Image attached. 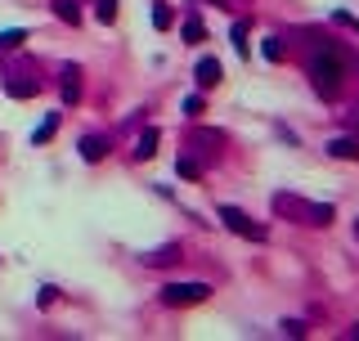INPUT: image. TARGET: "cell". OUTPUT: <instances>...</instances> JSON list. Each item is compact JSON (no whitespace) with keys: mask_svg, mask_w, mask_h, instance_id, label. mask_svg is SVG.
Listing matches in <instances>:
<instances>
[{"mask_svg":"<svg viewBox=\"0 0 359 341\" xmlns=\"http://www.w3.org/2000/svg\"><path fill=\"white\" fill-rule=\"evenodd\" d=\"M23 41H27V32H23V27H9V32H0V50H18Z\"/></svg>","mask_w":359,"mask_h":341,"instance_id":"9a60e30c","label":"cell"},{"mask_svg":"<svg viewBox=\"0 0 359 341\" xmlns=\"http://www.w3.org/2000/svg\"><path fill=\"white\" fill-rule=\"evenodd\" d=\"M94 14H99V23H112V18H117V0H99Z\"/></svg>","mask_w":359,"mask_h":341,"instance_id":"ffe728a7","label":"cell"},{"mask_svg":"<svg viewBox=\"0 0 359 341\" xmlns=\"http://www.w3.org/2000/svg\"><path fill=\"white\" fill-rule=\"evenodd\" d=\"M184 41H189V45H198V41H207V27H202V23H198V18H189V23H184Z\"/></svg>","mask_w":359,"mask_h":341,"instance_id":"e0dca14e","label":"cell"},{"mask_svg":"<svg viewBox=\"0 0 359 341\" xmlns=\"http://www.w3.org/2000/svg\"><path fill=\"white\" fill-rule=\"evenodd\" d=\"M342 77H346V63H342V54H337L333 45L310 54V81H315V90L324 94V99H333V94L342 90Z\"/></svg>","mask_w":359,"mask_h":341,"instance_id":"6da1fadb","label":"cell"},{"mask_svg":"<svg viewBox=\"0 0 359 341\" xmlns=\"http://www.w3.org/2000/svg\"><path fill=\"white\" fill-rule=\"evenodd\" d=\"M207 283H166L162 288V301L166 306H198V301H207Z\"/></svg>","mask_w":359,"mask_h":341,"instance_id":"277c9868","label":"cell"},{"mask_svg":"<svg viewBox=\"0 0 359 341\" xmlns=\"http://www.w3.org/2000/svg\"><path fill=\"white\" fill-rule=\"evenodd\" d=\"M220 220L229 234H238V238H252V243H265V225H256L247 211H238V207H220Z\"/></svg>","mask_w":359,"mask_h":341,"instance_id":"3957f363","label":"cell"},{"mask_svg":"<svg viewBox=\"0 0 359 341\" xmlns=\"http://www.w3.org/2000/svg\"><path fill=\"white\" fill-rule=\"evenodd\" d=\"M54 130H59V112H50V117H45L41 126H36V144H50Z\"/></svg>","mask_w":359,"mask_h":341,"instance_id":"4fadbf2b","label":"cell"},{"mask_svg":"<svg viewBox=\"0 0 359 341\" xmlns=\"http://www.w3.org/2000/svg\"><path fill=\"white\" fill-rule=\"evenodd\" d=\"M175 170H180L184 180H198V175H202V162H193V157H180V162H175Z\"/></svg>","mask_w":359,"mask_h":341,"instance_id":"ac0fdd59","label":"cell"},{"mask_svg":"<svg viewBox=\"0 0 359 341\" xmlns=\"http://www.w3.org/2000/svg\"><path fill=\"white\" fill-rule=\"evenodd\" d=\"M283 333H288V337H306V324H297V319H283Z\"/></svg>","mask_w":359,"mask_h":341,"instance_id":"7402d4cb","label":"cell"},{"mask_svg":"<svg viewBox=\"0 0 359 341\" xmlns=\"http://www.w3.org/2000/svg\"><path fill=\"white\" fill-rule=\"evenodd\" d=\"M81 157H86V162H103V157H108V139H103V135H86V139H81Z\"/></svg>","mask_w":359,"mask_h":341,"instance_id":"8992f818","label":"cell"},{"mask_svg":"<svg viewBox=\"0 0 359 341\" xmlns=\"http://www.w3.org/2000/svg\"><path fill=\"white\" fill-rule=\"evenodd\" d=\"M180 256H184V252H180V243H166V247L148 252V256H144V265H153V270H157V265H171V261H180Z\"/></svg>","mask_w":359,"mask_h":341,"instance_id":"ba28073f","label":"cell"},{"mask_svg":"<svg viewBox=\"0 0 359 341\" xmlns=\"http://www.w3.org/2000/svg\"><path fill=\"white\" fill-rule=\"evenodd\" d=\"M351 337H359V324H355V328H351Z\"/></svg>","mask_w":359,"mask_h":341,"instance_id":"d4e9b609","label":"cell"},{"mask_svg":"<svg viewBox=\"0 0 359 341\" xmlns=\"http://www.w3.org/2000/svg\"><path fill=\"white\" fill-rule=\"evenodd\" d=\"M328 153H333V157H342V162H359V139L342 135V139H333V144H328Z\"/></svg>","mask_w":359,"mask_h":341,"instance_id":"52a82bcc","label":"cell"},{"mask_svg":"<svg viewBox=\"0 0 359 341\" xmlns=\"http://www.w3.org/2000/svg\"><path fill=\"white\" fill-rule=\"evenodd\" d=\"M261 54H265L270 63H283V41H279V36H265V45H261Z\"/></svg>","mask_w":359,"mask_h":341,"instance_id":"2e32d148","label":"cell"},{"mask_svg":"<svg viewBox=\"0 0 359 341\" xmlns=\"http://www.w3.org/2000/svg\"><path fill=\"white\" fill-rule=\"evenodd\" d=\"M81 99V81H77V68L63 72V103H77Z\"/></svg>","mask_w":359,"mask_h":341,"instance_id":"8fae6325","label":"cell"},{"mask_svg":"<svg viewBox=\"0 0 359 341\" xmlns=\"http://www.w3.org/2000/svg\"><path fill=\"white\" fill-rule=\"evenodd\" d=\"M274 211L297 216V225H333V207L328 202H301V198H292V193L274 198Z\"/></svg>","mask_w":359,"mask_h":341,"instance_id":"7a4b0ae2","label":"cell"},{"mask_svg":"<svg viewBox=\"0 0 359 341\" xmlns=\"http://www.w3.org/2000/svg\"><path fill=\"white\" fill-rule=\"evenodd\" d=\"M234 50H238L243 59H247V23H243V18L234 23Z\"/></svg>","mask_w":359,"mask_h":341,"instance_id":"d6986e66","label":"cell"},{"mask_svg":"<svg viewBox=\"0 0 359 341\" xmlns=\"http://www.w3.org/2000/svg\"><path fill=\"white\" fill-rule=\"evenodd\" d=\"M171 23H175V9L171 5H153V27H157V32H166Z\"/></svg>","mask_w":359,"mask_h":341,"instance_id":"5bb4252c","label":"cell"},{"mask_svg":"<svg viewBox=\"0 0 359 341\" xmlns=\"http://www.w3.org/2000/svg\"><path fill=\"white\" fill-rule=\"evenodd\" d=\"M333 18H337V23H346V27H355V32H359V18H351V14H346V9H337Z\"/></svg>","mask_w":359,"mask_h":341,"instance_id":"603a6c76","label":"cell"},{"mask_svg":"<svg viewBox=\"0 0 359 341\" xmlns=\"http://www.w3.org/2000/svg\"><path fill=\"white\" fill-rule=\"evenodd\" d=\"M5 90H9V99H32V94H41V81L14 77V81H5Z\"/></svg>","mask_w":359,"mask_h":341,"instance_id":"9c48e42d","label":"cell"},{"mask_svg":"<svg viewBox=\"0 0 359 341\" xmlns=\"http://www.w3.org/2000/svg\"><path fill=\"white\" fill-rule=\"evenodd\" d=\"M351 126H355V130H359V108H355V112H351Z\"/></svg>","mask_w":359,"mask_h":341,"instance_id":"cb8c5ba5","label":"cell"},{"mask_svg":"<svg viewBox=\"0 0 359 341\" xmlns=\"http://www.w3.org/2000/svg\"><path fill=\"white\" fill-rule=\"evenodd\" d=\"M202 108H207L202 94H189V99H184V112H189V117H202Z\"/></svg>","mask_w":359,"mask_h":341,"instance_id":"44dd1931","label":"cell"},{"mask_svg":"<svg viewBox=\"0 0 359 341\" xmlns=\"http://www.w3.org/2000/svg\"><path fill=\"white\" fill-rule=\"evenodd\" d=\"M153 153H157V130H153V126H148V130H144V135H139V139H135V157H139V162H148V157H153Z\"/></svg>","mask_w":359,"mask_h":341,"instance_id":"30bf717a","label":"cell"},{"mask_svg":"<svg viewBox=\"0 0 359 341\" xmlns=\"http://www.w3.org/2000/svg\"><path fill=\"white\" fill-rule=\"evenodd\" d=\"M193 81H198V90H211V85H220V81H225V68H220V59H198V68H193Z\"/></svg>","mask_w":359,"mask_h":341,"instance_id":"5b68a950","label":"cell"},{"mask_svg":"<svg viewBox=\"0 0 359 341\" xmlns=\"http://www.w3.org/2000/svg\"><path fill=\"white\" fill-rule=\"evenodd\" d=\"M355 238H359V220H355Z\"/></svg>","mask_w":359,"mask_h":341,"instance_id":"484cf974","label":"cell"},{"mask_svg":"<svg viewBox=\"0 0 359 341\" xmlns=\"http://www.w3.org/2000/svg\"><path fill=\"white\" fill-rule=\"evenodd\" d=\"M54 14H59L63 23H72V27L81 23V9H77V0H54Z\"/></svg>","mask_w":359,"mask_h":341,"instance_id":"7c38bea8","label":"cell"}]
</instances>
